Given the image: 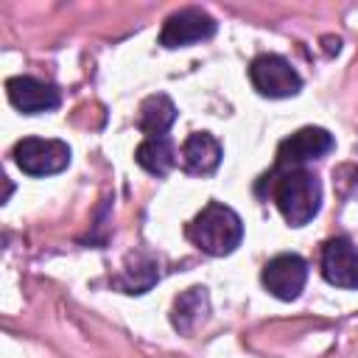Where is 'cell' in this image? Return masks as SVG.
Wrapping results in <instances>:
<instances>
[{
  "instance_id": "6da1fadb",
  "label": "cell",
  "mask_w": 358,
  "mask_h": 358,
  "mask_svg": "<svg viewBox=\"0 0 358 358\" xmlns=\"http://www.w3.org/2000/svg\"><path fill=\"white\" fill-rule=\"evenodd\" d=\"M271 196L291 227H305L322 207V185L316 173L305 168L274 171L271 173Z\"/></svg>"
},
{
  "instance_id": "7a4b0ae2",
  "label": "cell",
  "mask_w": 358,
  "mask_h": 358,
  "mask_svg": "<svg viewBox=\"0 0 358 358\" xmlns=\"http://www.w3.org/2000/svg\"><path fill=\"white\" fill-rule=\"evenodd\" d=\"M187 238L207 255H229L238 249L241 238H243V224L241 215L221 204V201H210L190 224H187Z\"/></svg>"
},
{
  "instance_id": "3957f363",
  "label": "cell",
  "mask_w": 358,
  "mask_h": 358,
  "mask_svg": "<svg viewBox=\"0 0 358 358\" xmlns=\"http://www.w3.org/2000/svg\"><path fill=\"white\" fill-rule=\"evenodd\" d=\"M14 162L28 176H50L70 165V145L62 140L25 137L14 145Z\"/></svg>"
},
{
  "instance_id": "277c9868",
  "label": "cell",
  "mask_w": 358,
  "mask_h": 358,
  "mask_svg": "<svg viewBox=\"0 0 358 358\" xmlns=\"http://www.w3.org/2000/svg\"><path fill=\"white\" fill-rule=\"evenodd\" d=\"M249 78H252L255 90L266 98H288L302 90L299 73L291 67L288 59H282L277 53H260L249 64Z\"/></svg>"
},
{
  "instance_id": "5b68a950",
  "label": "cell",
  "mask_w": 358,
  "mask_h": 358,
  "mask_svg": "<svg viewBox=\"0 0 358 358\" xmlns=\"http://www.w3.org/2000/svg\"><path fill=\"white\" fill-rule=\"evenodd\" d=\"M333 134L327 129L319 126H305L299 131H294L291 137H285L277 148V159H274V171H291V168H302L310 159L324 157L333 148Z\"/></svg>"
},
{
  "instance_id": "8992f818",
  "label": "cell",
  "mask_w": 358,
  "mask_h": 358,
  "mask_svg": "<svg viewBox=\"0 0 358 358\" xmlns=\"http://www.w3.org/2000/svg\"><path fill=\"white\" fill-rule=\"evenodd\" d=\"M263 285L268 294H274L277 299H296L299 291L305 288V280H308V263L294 255V252H285V255H277L271 257L266 266H263V274H260Z\"/></svg>"
},
{
  "instance_id": "52a82bcc",
  "label": "cell",
  "mask_w": 358,
  "mask_h": 358,
  "mask_svg": "<svg viewBox=\"0 0 358 358\" xmlns=\"http://www.w3.org/2000/svg\"><path fill=\"white\" fill-rule=\"evenodd\" d=\"M215 28H218L215 20L204 8H182L165 20L162 34H159V45L162 48H185L193 42L210 39L215 34Z\"/></svg>"
},
{
  "instance_id": "ba28073f",
  "label": "cell",
  "mask_w": 358,
  "mask_h": 358,
  "mask_svg": "<svg viewBox=\"0 0 358 358\" xmlns=\"http://www.w3.org/2000/svg\"><path fill=\"white\" fill-rule=\"evenodd\" d=\"M322 274L336 288H358V249L350 238H330L324 243Z\"/></svg>"
},
{
  "instance_id": "9c48e42d",
  "label": "cell",
  "mask_w": 358,
  "mask_h": 358,
  "mask_svg": "<svg viewBox=\"0 0 358 358\" xmlns=\"http://www.w3.org/2000/svg\"><path fill=\"white\" fill-rule=\"evenodd\" d=\"M8 101L22 112V115H39L50 112L59 106V90L48 81L31 78V76H14L6 81Z\"/></svg>"
},
{
  "instance_id": "30bf717a",
  "label": "cell",
  "mask_w": 358,
  "mask_h": 358,
  "mask_svg": "<svg viewBox=\"0 0 358 358\" xmlns=\"http://www.w3.org/2000/svg\"><path fill=\"white\" fill-rule=\"evenodd\" d=\"M159 280V263L148 252H131L123 263V268L112 277V285L123 294H145Z\"/></svg>"
},
{
  "instance_id": "8fae6325",
  "label": "cell",
  "mask_w": 358,
  "mask_h": 358,
  "mask_svg": "<svg viewBox=\"0 0 358 358\" xmlns=\"http://www.w3.org/2000/svg\"><path fill=\"white\" fill-rule=\"evenodd\" d=\"M221 162V143L207 134V131H193L185 143H182V165L187 173L196 176H207L218 168Z\"/></svg>"
},
{
  "instance_id": "7c38bea8",
  "label": "cell",
  "mask_w": 358,
  "mask_h": 358,
  "mask_svg": "<svg viewBox=\"0 0 358 358\" xmlns=\"http://www.w3.org/2000/svg\"><path fill=\"white\" fill-rule=\"evenodd\" d=\"M207 313H210V294L204 285H193L173 299L171 322L179 333H193L207 319Z\"/></svg>"
},
{
  "instance_id": "4fadbf2b",
  "label": "cell",
  "mask_w": 358,
  "mask_h": 358,
  "mask_svg": "<svg viewBox=\"0 0 358 358\" xmlns=\"http://www.w3.org/2000/svg\"><path fill=\"white\" fill-rule=\"evenodd\" d=\"M176 120V106L168 95L157 92V95H148L143 103H140V112H137V126L140 131H145L148 137H165V131L171 129V123Z\"/></svg>"
},
{
  "instance_id": "5bb4252c",
  "label": "cell",
  "mask_w": 358,
  "mask_h": 358,
  "mask_svg": "<svg viewBox=\"0 0 358 358\" xmlns=\"http://www.w3.org/2000/svg\"><path fill=\"white\" fill-rule=\"evenodd\" d=\"M134 159L140 168H145L148 173L154 176H165L173 162H176V151H173V143L168 137H145L137 151H134Z\"/></svg>"
}]
</instances>
